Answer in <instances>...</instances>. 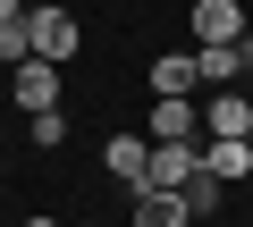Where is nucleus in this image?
<instances>
[{"label": "nucleus", "mask_w": 253, "mask_h": 227, "mask_svg": "<svg viewBox=\"0 0 253 227\" xmlns=\"http://www.w3.org/2000/svg\"><path fill=\"white\" fill-rule=\"evenodd\" d=\"M194 84H203L194 51H169V59H152V101H194Z\"/></svg>", "instance_id": "obj_7"}, {"label": "nucleus", "mask_w": 253, "mask_h": 227, "mask_svg": "<svg viewBox=\"0 0 253 227\" xmlns=\"http://www.w3.org/2000/svg\"><path fill=\"white\" fill-rule=\"evenodd\" d=\"M26 17H34V9H26ZM26 17H17V26H0V59H9V67L34 59V26H26Z\"/></svg>", "instance_id": "obj_11"}, {"label": "nucleus", "mask_w": 253, "mask_h": 227, "mask_svg": "<svg viewBox=\"0 0 253 227\" xmlns=\"http://www.w3.org/2000/svg\"><path fill=\"white\" fill-rule=\"evenodd\" d=\"M26 26H34V59H51V67L76 59V17L59 9V0H34V17H26Z\"/></svg>", "instance_id": "obj_4"}, {"label": "nucleus", "mask_w": 253, "mask_h": 227, "mask_svg": "<svg viewBox=\"0 0 253 227\" xmlns=\"http://www.w3.org/2000/svg\"><path fill=\"white\" fill-rule=\"evenodd\" d=\"M26 9H34V0H0V26H17V17H26Z\"/></svg>", "instance_id": "obj_14"}, {"label": "nucleus", "mask_w": 253, "mask_h": 227, "mask_svg": "<svg viewBox=\"0 0 253 227\" xmlns=\"http://www.w3.org/2000/svg\"><path fill=\"white\" fill-rule=\"evenodd\" d=\"M203 168H211L219 185H245V177H253V143H203Z\"/></svg>", "instance_id": "obj_9"}, {"label": "nucleus", "mask_w": 253, "mask_h": 227, "mask_svg": "<svg viewBox=\"0 0 253 227\" xmlns=\"http://www.w3.org/2000/svg\"><path fill=\"white\" fill-rule=\"evenodd\" d=\"M203 177V143H152V168H144V194H186Z\"/></svg>", "instance_id": "obj_2"}, {"label": "nucleus", "mask_w": 253, "mask_h": 227, "mask_svg": "<svg viewBox=\"0 0 253 227\" xmlns=\"http://www.w3.org/2000/svg\"><path fill=\"white\" fill-rule=\"evenodd\" d=\"M245 34H253L245 0H194V51H219V42H245Z\"/></svg>", "instance_id": "obj_1"}, {"label": "nucleus", "mask_w": 253, "mask_h": 227, "mask_svg": "<svg viewBox=\"0 0 253 227\" xmlns=\"http://www.w3.org/2000/svg\"><path fill=\"white\" fill-rule=\"evenodd\" d=\"M236 51H245V76H253V34H245V42H236Z\"/></svg>", "instance_id": "obj_15"}, {"label": "nucleus", "mask_w": 253, "mask_h": 227, "mask_svg": "<svg viewBox=\"0 0 253 227\" xmlns=\"http://www.w3.org/2000/svg\"><path fill=\"white\" fill-rule=\"evenodd\" d=\"M101 168H110L126 194H144V168H152V135H110V143H101Z\"/></svg>", "instance_id": "obj_5"}, {"label": "nucleus", "mask_w": 253, "mask_h": 227, "mask_svg": "<svg viewBox=\"0 0 253 227\" xmlns=\"http://www.w3.org/2000/svg\"><path fill=\"white\" fill-rule=\"evenodd\" d=\"M203 135L211 143H253V93H211L203 101Z\"/></svg>", "instance_id": "obj_3"}, {"label": "nucleus", "mask_w": 253, "mask_h": 227, "mask_svg": "<svg viewBox=\"0 0 253 227\" xmlns=\"http://www.w3.org/2000/svg\"><path fill=\"white\" fill-rule=\"evenodd\" d=\"M144 135H152V143H194V135H203V101H152Z\"/></svg>", "instance_id": "obj_6"}, {"label": "nucleus", "mask_w": 253, "mask_h": 227, "mask_svg": "<svg viewBox=\"0 0 253 227\" xmlns=\"http://www.w3.org/2000/svg\"><path fill=\"white\" fill-rule=\"evenodd\" d=\"M26 227H59V219H42V210H34V219H26Z\"/></svg>", "instance_id": "obj_16"}, {"label": "nucleus", "mask_w": 253, "mask_h": 227, "mask_svg": "<svg viewBox=\"0 0 253 227\" xmlns=\"http://www.w3.org/2000/svg\"><path fill=\"white\" fill-rule=\"evenodd\" d=\"M135 227H194L186 194H135Z\"/></svg>", "instance_id": "obj_10"}, {"label": "nucleus", "mask_w": 253, "mask_h": 227, "mask_svg": "<svg viewBox=\"0 0 253 227\" xmlns=\"http://www.w3.org/2000/svg\"><path fill=\"white\" fill-rule=\"evenodd\" d=\"M17 109H26V118H34V109H59V67L51 59H26L17 67Z\"/></svg>", "instance_id": "obj_8"}, {"label": "nucleus", "mask_w": 253, "mask_h": 227, "mask_svg": "<svg viewBox=\"0 0 253 227\" xmlns=\"http://www.w3.org/2000/svg\"><path fill=\"white\" fill-rule=\"evenodd\" d=\"M219 202H228V185H219V177H211V168H203V177H194V185H186V210H194V219H211V210H219Z\"/></svg>", "instance_id": "obj_12"}, {"label": "nucleus", "mask_w": 253, "mask_h": 227, "mask_svg": "<svg viewBox=\"0 0 253 227\" xmlns=\"http://www.w3.org/2000/svg\"><path fill=\"white\" fill-rule=\"evenodd\" d=\"M34 143H42V152L68 143V109H34Z\"/></svg>", "instance_id": "obj_13"}]
</instances>
